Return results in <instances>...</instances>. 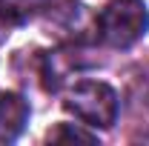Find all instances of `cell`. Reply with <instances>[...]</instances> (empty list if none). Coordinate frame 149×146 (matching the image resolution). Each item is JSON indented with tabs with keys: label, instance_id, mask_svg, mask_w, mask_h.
Returning <instances> with one entry per match:
<instances>
[{
	"label": "cell",
	"instance_id": "1",
	"mask_svg": "<svg viewBox=\"0 0 149 146\" xmlns=\"http://www.w3.org/2000/svg\"><path fill=\"white\" fill-rule=\"evenodd\" d=\"M149 29V12L143 0H109L97 15V35L112 49L135 46Z\"/></svg>",
	"mask_w": 149,
	"mask_h": 146
},
{
	"label": "cell",
	"instance_id": "4",
	"mask_svg": "<svg viewBox=\"0 0 149 146\" xmlns=\"http://www.w3.org/2000/svg\"><path fill=\"white\" fill-rule=\"evenodd\" d=\"M46 140L49 143H95L97 138L92 132H86V129L74 126V123H57L55 129H49Z\"/></svg>",
	"mask_w": 149,
	"mask_h": 146
},
{
	"label": "cell",
	"instance_id": "2",
	"mask_svg": "<svg viewBox=\"0 0 149 146\" xmlns=\"http://www.w3.org/2000/svg\"><path fill=\"white\" fill-rule=\"evenodd\" d=\"M63 106L77 120H83L86 126L109 129L115 123V117H118V95H115L112 86L100 83V80H80L69 92Z\"/></svg>",
	"mask_w": 149,
	"mask_h": 146
},
{
	"label": "cell",
	"instance_id": "3",
	"mask_svg": "<svg viewBox=\"0 0 149 146\" xmlns=\"http://www.w3.org/2000/svg\"><path fill=\"white\" fill-rule=\"evenodd\" d=\"M29 120V103L20 95H0V140H15Z\"/></svg>",
	"mask_w": 149,
	"mask_h": 146
},
{
	"label": "cell",
	"instance_id": "5",
	"mask_svg": "<svg viewBox=\"0 0 149 146\" xmlns=\"http://www.w3.org/2000/svg\"><path fill=\"white\" fill-rule=\"evenodd\" d=\"M17 23V17H15V12H12V6H6V3H0V37L9 35V29Z\"/></svg>",
	"mask_w": 149,
	"mask_h": 146
}]
</instances>
